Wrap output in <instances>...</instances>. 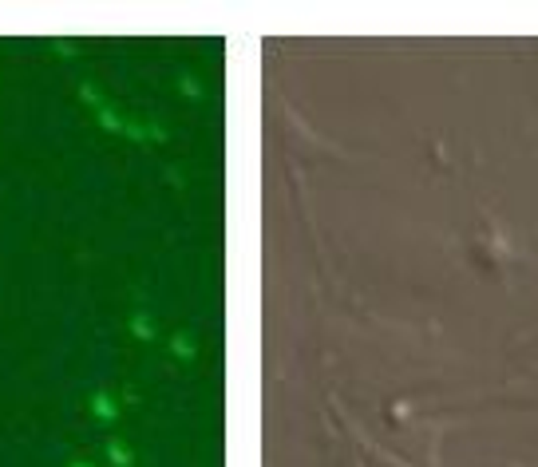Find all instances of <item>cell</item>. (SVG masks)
<instances>
[{"label":"cell","instance_id":"6da1fadb","mask_svg":"<svg viewBox=\"0 0 538 467\" xmlns=\"http://www.w3.org/2000/svg\"><path fill=\"white\" fill-rule=\"evenodd\" d=\"M87 408H92V416L103 420V424H115V420H119V404H115V396H107V392H95L92 400H87Z\"/></svg>","mask_w":538,"mask_h":467},{"label":"cell","instance_id":"7a4b0ae2","mask_svg":"<svg viewBox=\"0 0 538 467\" xmlns=\"http://www.w3.org/2000/svg\"><path fill=\"white\" fill-rule=\"evenodd\" d=\"M107 459L111 467H135V451L127 448L123 439H107Z\"/></svg>","mask_w":538,"mask_h":467},{"label":"cell","instance_id":"3957f363","mask_svg":"<svg viewBox=\"0 0 538 467\" xmlns=\"http://www.w3.org/2000/svg\"><path fill=\"white\" fill-rule=\"evenodd\" d=\"M171 353L182 356V360H194V356H198V345H194L190 333H174V337H171Z\"/></svg>","mask_w":538,"mask_h":467},{"label":"cell","instance_id":"277c9868","mask_svg":"<svg viewBox=\"0 0 538 467\" xmlns=\"http://www.w3.org/2000/svg\"><path fill=\"white\" fill-rule=\"evenodd\" d=\"M131 333L139 340H155V321H151V313H131Z\"/></svg>","mask_w":538,"mask_h":467},{"label":"cell","instance_id":"5b68a950","mask_svg":"<svg viewBox=\"0 0 538 467\" xmlns=\"http://www.w3.org/2000/svg\"><path fill=\"white\" fill-rule=\"evenodd\" d=\"M95 119H99V127H103V131H119V135H123V127H127V119H119V115L107 107V103L95 111Z\"/></svg>","mask_w":538,"mask_h":467},{"label":"cell","instance_id":"8992f818","mask_svg":"<svg viewBox=\"0 0 538 467\" xmlns=\"http://www.w3.org/2000/svg\"><path fill=\"white\" fill-rule=\"evenodd\" d=\"M178 87H182V96H186V99H202V83L194 80V76H182Z\"/></svg>","mask_w":538,"mask_h":467},{"label":"cell","instance_id":"52a82bcc","mask_svg":"<svg viewBox=\"0 0 538 467\" xmlns=\"http://www.w3.org/2000/svg\"><path fill=\"white\" fill-rule=\"evenodd\" d=\"M47 48L56 52V56H60V60H76V44H72V40H52V44H47Z\"/></svg>","mask_w":538,"mask_h":467},{"label":"cell","instance_id":"ba28073f","mask_svg":"<svg viewBox=\"0 0 538 467\" xmlns=\"http://www.w3.org/2000/svg\"><path fill=\"white\" fill-rule=\"evenodd\" d=\"M79 99H83V103H92L95 111H99V107H103V96H99V91H95V83H83V87H79Z\"/></svg>","mask_w":538,"mask_h":467},{"label":"cell","instance_id":"9c48e42d","mask_svg":"<svg viewBox=\"0 0 538 467\" xmlns=\"http://www.w3.org/2000/svg\"><path fill=\"white\" fill-rule=\"evenodd\" d=\"M72 467H92V464H72Z\"/></svg>","mask_w":538,"mask_h":467}]
</instances>
